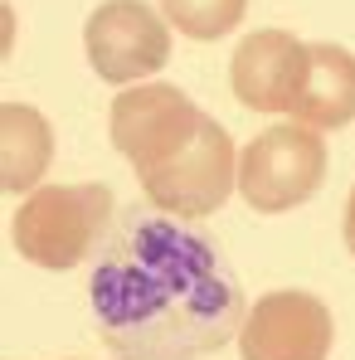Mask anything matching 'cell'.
I'll use <instances>...</instances> for the list:
<instances>
[{"label":"cell","instance_id":"obj_1","mask_svg":"<svg viewBox=\"0 0 355 360\" xmlns=\"http://www.w3.org/2000/svg\"><path fill=\"white\" fill-rule=\"evenodd\" d=\"M88 297L112 360H205L238 341L248 316L224 248L156 205L117 214Z\"/></svg>","mask_w":355,"mask_h":360},{"label":"cell","instance_id":"obj_2","mask_svg":"<svg viewBox=\"0 0 355 360\" xmlns=\"http://www.w3.org/2000/svg\"><path fill=\"white\" fill-rule=\"evenodd\" d=\"M112 190L88 180V185H39L10 224V239L20 248V258H30L34 268H78L83 258H93V248H103L112 229Z\"/></svg>","mask_w":355,"mask_h":360},{"label":"cell","instance_id":"obj_3","mask_svg":"<svg viewBox=\"0 0 355 360\" xmlns=\"http://www.w3.org/2000/svg\"><path fill=\"white\" fill-rule=\"evenodd\" d=\"M321 180H326V141L302 122L268 127L238 156V195L258 214H283L292 205H306L321 190Z\"/></svg>","mask_w":355,"mask_h":360},{"label":"cell","instance_id":"obj_4","mask_svg":"<svg viewBox=\"0 0 355 360\" xmlns=\"http://www.w3.org/2000/svg\"><path fill=\"white\" fill-rule=\"evenodd\" d=\"M209 122V112H200L180 88L171 83H141L112 98V146L131 161L136 180L156 176L176 151H185L200 127Z\"/></svg>","mask_w":355,"mask_h":360},{"label":"cell","instance_id":"obj_5","mask_svg":"<svg viewBox=\"0 0 355 360\" xmlns=\"http://www.w3.org/2000/svg\"><path fill=\"white\" fill-rule=\"evenodd\" d=\"M234 185H238L234 141H229V131L214 117L200 127V136H195L185 151H176L156 176L141 180L146 200H151L156 210H166V214H180V219H205V214H214V210L229 200Z\"/></svg>","mask_w":355,"mask_h":360},{"label":"cell","instance_id":"obj_6","mask_svg":"<svg viewBox=\"0 0 355 360\" xmlns=\"http://www.w3.org/2000/svg\"><path fill=\"white\" fill-rule=\"evenodd\" d=\"M83 49L98 78L136 83L171 59V30L146 0H103L83 25Z\"/></svg>","mask_w":355,"mask_h":360},{"label":"cell","instance_id":"obj_7","mask_svg":"<svg viewBox=\"0 0 355 360\" xmlns=\"http://www.w3.org/2000/svg\"><path fill=\"white\" fill-rule=\"evenodd\" d=\"M336 341L331 307L311 292H268L248 307L238 326V356L243 360H326Z\"/></svg>","mask_w":355,"mask_h":360},{"label":"cell","instance_id":"obj_8","mask_svg":"<svg viewBox=\"0 0 355 360\" xmlns=\"http://www.w3.org/2000/svg\"><path fill=\"white\" fill-rule=\"evenodd\" d=\"M311 68V44L288 30H253L229 59L234 98L253 112H292Z\"/></svg>","mask_w":355,"mask_h":360},{"label":"cell","instance_id":"obj_9","mask_svg":"<svg viewBox=\"0 0 355 360\" xmlns=\"http://www.w3.org/2000/svg\"><path fill=\"white\" fill-rule=\"evenodd\" d=\"M292 117L311 131H336L355 122V54L341 44H311V68Z\"/></svg>","mask_w":355,"mask_h":360},{"label":"cell","instance_id":"obj_10","mask_svg":"<svg viewBox=\"0 0 355 360\" xmlns=\"http://www.w3.org/2000/svg\"><path fill=\"white\" fill-rule=\"evenodd\" d=\"M54 161V131L39 108L30 103H5L0 108V185L10 195L34 190Z\"/></svg>","mask_w":355,"mask_h":360},{"label":"cell","instance_id":"obj_11","mask_svg":"<svg viewBox=\"0 0 355 360\" xmlns=\"http://www.w3.org/2000/svg\"><path fill=\"white\" fill-rule=\"evenodd\" d=\"M161 10L185 39H224L234 25H243L248 0H161Z\"/></svg>","mask_w":355,"mask_h":360},{"label":"cell","instance_id":"obj_12","mask_svg":"<svg viewBox=\"0 0 355 360\" xmlns=\"http://www.w3.org/2000/svg\"><path fill=\"white\" fill-rule=\"evenodd\" d=\"M346 248H351V258H355V190H351V200H346Z\"/></svg>","mask_w":355,"mask_h":360}]
</instances>
